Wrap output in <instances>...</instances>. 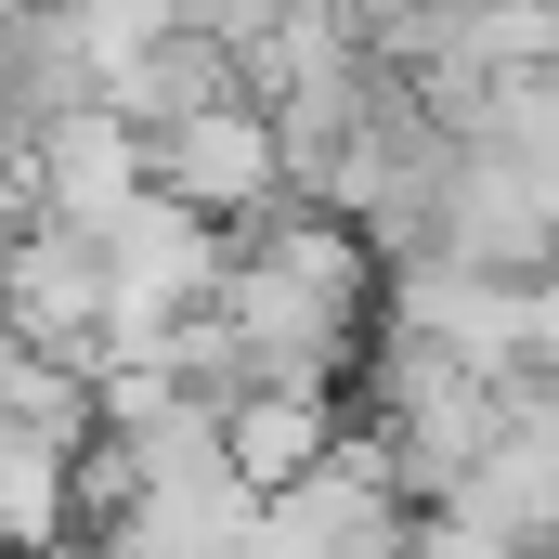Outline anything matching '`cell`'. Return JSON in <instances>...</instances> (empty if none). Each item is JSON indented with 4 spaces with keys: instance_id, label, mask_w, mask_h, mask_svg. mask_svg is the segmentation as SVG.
Wrapping results in <instances>:
<instances>
[{
    "instance_id": "cell-1",
    "label": "cell",
    "mask_w": 559,
    "mask_h": 559,
    "mask_svg": "<svg viewBox=\"0 0 559 559\" xmlns=\"http://www.w3.org/2000/svg\"><path fill=\"white\" fill-rule=\"evenodd\" d=\"M365 222L352 209H274L248 248H222L209 286V325L248 352V378H325L352 365V325H365Z\"/></svg>"
},
{
    "instance_id": "cell-3",
    "label": "cell",
    "mask_w": 559,
    "mask_h": 559,
    "mask_svg": "<svg viewBox=\"0 0 559 559\" xmlns=\"http://www.w3.org/2000/svg\"><path fill=\"white\" fill-rule=\"evenodd\" d=\"M261 534H274V547H404V534H417V495H404L391 442L365 429V442H325L299 481L261 495Z\"/></svg>"
},
{
    "instance_id": "cell-5",
    "label": "cell",
    "mask_w": 559,
    "mask_h": 559,
    "mask_svg": "<svg viewBox=\"0 0 559 559\" xmlns=\"http://www.w3.org/2000/svg\"><path fill=\"white\" fill-rule=\"evenodd\" d=\"M143 182H156V169H143V118H131V105H105V92L26 131V195H39L52 222H92V235H105Z\"/></svg>"
},
{
    "instance_id": "cell-2",
    "label": "cell",
    "mask_w": 559,
    "mask_h": 559,
    "mask_svg": "<svg viewBox=\"0 0 559 559\" xmlns=\"http://www.w3.org/2000/svg\"><path fill=\"white\" fill-rule=\"evenodd\" d=\"M143 169H156L182 209H209L222 235H235V222H261L286 182H299V169H286L274 105H261L248 79H235V92H209V105H182V118H156V131H143Z\"/></svg>"
},
{
    "instance_id": "cell-6",
    "label": "cell",
    "mask_w": 559,
    "mask_h": 559,
    "mask_svg": "<svg viewBox=\"0 0 559 559\" xmlns=\"http://www.w3.org/2000/svg\"><path fill=\"white\" fill-rule=\"evenodd\" d=\"M26 222H39V195H26V156H0V248H13Z\"/></svg>"
},
{
    "instance_id": "cell-8",
    "label": "cell",
    "mask_w": 559,
    "mask_h": 559,
    "mask_svg": "<svg viewBox=\"0 0 559 559\" xmlns=\"http://www.w3.org/2000/svg\"><path fill=\"white\" fill-rule=\"evenodd\" d=\"M547 92H559V39H547Z\"/></svg>"
},
{
    "instance_id": "cell-7",
    "label": "cell",
    "mask_w": 559,
    "mask_h": 559,
    "mask_svg": "<svg viewBox=\"0 0 559 559\" xmlns=\"http://www.w3.org/2000/svg\"><path fill=\"white\" fill-rule=\"evenodd\" d=\"M13 352H26V338H13V312H0V378H13Z\"/></svg>"
},
{
    "instance_id": "cell-4",
    "label": "cell",
    "mask_w": 559,
    "mask_h": 559,
    "mask_svg": "<svg viewBox=\"0 0 559 559\" xmlns=\"http://www.w3.org/2000/svg\"><path fill=\"white\" fill-rule=\"evenodd\" d=\"M105 235L92 222H26L13 248H0V312H13V338H39V352H105Z\"/></svg>"
}]
</instances>
